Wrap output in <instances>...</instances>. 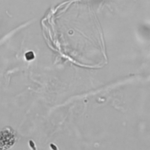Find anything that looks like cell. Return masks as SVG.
Returning a JSON list of instances; mask_svg holds the SVG:
<instances>
[{"label":"cell","mask_w":150,"mask_h":150,"mask_svg":"<svg viewBox=\"0 0 150 150\" xmlns=\"http://www.w3.org/2000/svg\"><path fill=\"white\" fill-rule=\"evenodd\" d=\"M16 134L10 127H6L0 130V149H8L15 144Z\"/></svg>","instance_id":"1"}]
</instances>
